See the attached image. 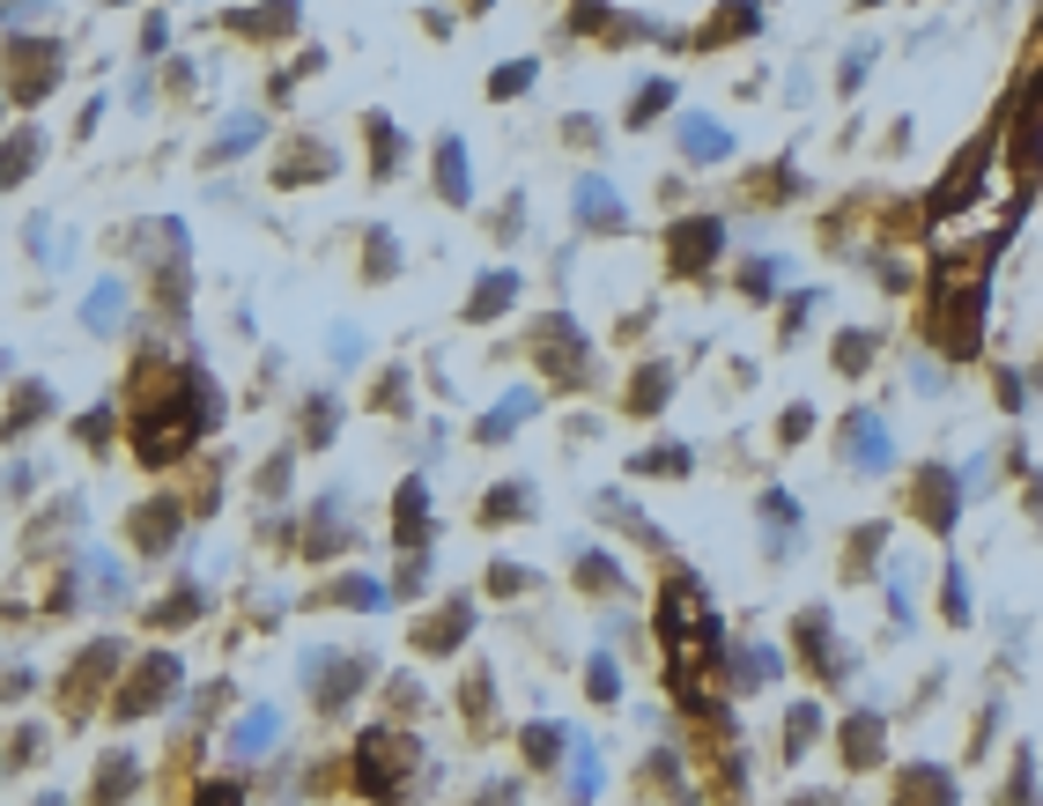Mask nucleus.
Returning <instances> with one entry per match:
<instances>
[{
    "mask_svg": "<svg viewBox=\"0 0 1043 806\" xmlns=\"http://www.w3.org/2000/svg\"><path fill=\"white\" fill-rule=\"evenodd\" d=\"M681 148H689V156H725V126L689 119V126H681Z\"/></svg>",
    "mask_w": 1043,
    "mask_h": 806,
    "instance_id": "obj_1",
    "label": "nucleus"
},
{
    "mask_svg": "<svg viewBox=\"0 0 1043 806\" xmlns=\"http://www.w3.org/2000/svg\"><path fill=\"white\" fill-rule=\"evenodd\" d=\"M437 178H445L451 200H467V171H459V141H445V163H437Z\"/></svg>",
    "mask_w": 1043,
    "mask_h": 806,
    "instance_id": "obj_2",
    "label": "nucleus"
},
{
    "mask_svg": "<svg viewBox=\"0 0 1043 806\" xmlns=\"http://www.w3.org/2000/svg\"><path fill=\"white\" fill-rule=\"evenodd\" d=\"M525 74H533V67H525V60H519V67H503V74H497V97H511V89H525Z\"/></svg>",
    "mask_w": 1043,
    "mask_h": 806,
    "instance_id": "obj_3",
    "label": "nucleus"
}]
</instances>
